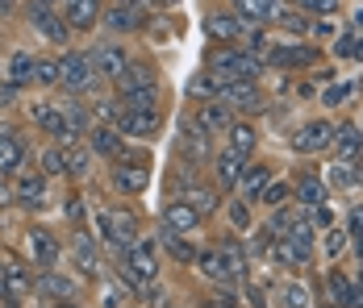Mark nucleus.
I'll return each mask as SVG.
<instances>
[{
  "label": "nucleus",
  "mask_w": 363,
  "mask_h": 308,
  "mask_svg": "<svg viewBox=\"0 0 363 308\" xmlns=\"http://www.w3.org/2000/svg\"><path fill=\"white\" fill-rule=\"evenodd\" d=\"M209 71L221 84H238V79H255L263 71V59L251 50H238V46H218V50H209Z\"/></svg>",
  "instance_id": "f257e3e1"
},
{
  "label": "nucleus",
  "mask_w": 363,
  "mask_h": 308,
  "mask_svg": "<svg viewBox=\"0 0 363 308\" xmlns=\"http://www.w3.org/2000/svg\"><path fill=\"white\" fill-rule=\"evenodd\" d=\"M96 229L113 254H121L130 241H138V217L130 208H96Z\"/></svg>",
  "instance_id": "f03ea898"
},
{
  "label": "nucleus",
  "mask_w": 363,
  "mask_h": 308,
  "mask_svg": "<svg viewBox=\"0 0 363 308\" xmlns=\"http://www.w3.org/2000/svg\"><path fill=\"white\" fill-rule=\"evenodd\" d=\"M26 17H30V25H34L46 42H55V46H67V42H72V25H67V17H63V0H30Z\"/></svg>",
  "instance_id": "7ed1b4c3"
},
{
  "label": "nucleus",
  "mask_w": 363,
  "mask_h": 308,
  "mask_svg": "<svg viewBox=\"0 0 363 308\" xmlns=\"http://www.w3.org/2000/svg\"><path fill=\"white\" fill-rule=\"evenodd\" d=\"M146 17H150V8L143 0H109L101 13V30L105 34H143Z\"/></svg>",
  "instance_id": "20e7f679"
},
{
  "label": "nucleus",
  "mask_w": 363,
  "mask_h": 308,
  "mask_svg": "<svg viewBox=\"0 0 363 308\" xmlns=\"http://www.w3.org/2000/svg\"><path fill=\"white\" fill-rule=\"evenodd\" d=\"M55 63H59V84H63L67 92H84V88H92V84L101 79V75L92 71V59L79 55V50H63Z\"/></svg>",
  "instance_id": "39448f33"
},
{
  "label": "nucleus",
  "mask_w": 363,
  "mask_h": 308,
  "mask_svg": "<svg viewBox=\"0 0 363 308\" xmlns=\"http://www.w3.org/2000/svg\"><path fill=\"white\" fill-rule=\"evenodd\" d=\"M30 121H34L42 134H50L55 142H72V130H67V117H63V104L59 101H34L30 104Z\"/></svg>",
  "instance_id": "423d86ee"
},
{
  "label": "nucleus",
  "mask_w": 363,
  "mask_h": 308,
  "mask_svg": "<svg viewBox=\"0 0 363 308\" xmlns=\"http://www.w3.org/2000/svg\"><path fill=\"white\" fill-rule=\"evenodd\" d=\"M26 254H30V263H34L38 271H50V267L59 263V254H63V241L55 238L50 229L34 225V229L26 234Z\"/></svg>",
  "instance_id": "0eeeda50"
},
{
  "label": "nucleus",
  "mask_w": 363,
  "mask_h": 308,
  "mask_svg": "<svg viewBox=\"0 0 363 308\" xmlns=\"http://www.w3.org/2000/svg\"><path fill=\"white\" fill-rule=\"evenodd\" d=\"M88 59H92V71H96L101 79H117V75L125 71V63H130V50L109 38V42H96V46L88 50Z\"/></svg>",
  "instance_id": "6e6552de"
},
{
  "label": "nucleus",
  "mask_w": 363,
  "mask_h": 308,
  "mask_svg": "<svg viewBox=\"0 0 363 308\" xmlns=\"http://www.w3.org/2000/svg\"><path fill=\"white\" fill-rule=\"evenodd\" d=\"M9 192H13V200H21V205L42 208L50 200V175L46 171H17V179H13Z\"/></svg>",
  "instance_id": "1a4fd4ad"
},
{
  "label": "nucleus",
  "mask_w": 363,
  "mask_h": 308,
  "mask_svg": "<svg viewBox=\"0 0 363 308\" xmlns=\"http://www.w3.org/2000/svg\"><path fill=\"white\" fill-rule=\"evenodd\" d=\"M121 263H125L130 271H138L146 283H155V279H159V254H155V241H146V238L130 241V246L121 250Z\"/></svg>",
  "instance_id": "9d476101"
},
{
  "label": "nucleus",
  "mask_w": 363,
  "mask_h": 308,
  "mask_svg": "<svg viewBox=\"0 0 363 308\" xmlns=\"http://www.w3.org/2000/svg\"><path fill=\"white\" fill-rule=\"evenodd\" d=\"M150 84H159V75H155V63H146V59H130V63H125V71L113 79L117 96L138 92V88H150Z\"/></svg>",
  "instance_id": "9b49d317"
},
{
  "label": "nucleus",
  "mask_w": 363,
  "mask_h": 308,
  "mask_svg": "<svg viewBox=\"0 0 363 308\" xmlns=\"http://www.w3.org/2000/svg\"><path fill=\"white\" fill-rule=\"evenodd\" d=\"M101 13H105V4L101 0H63V17H67V25L72 30H96L101 25Z\"/></svg>",
  "instance_id": "f8f14e48"
},
{
  "label": "nucleus",
  "mask_w": 363,
  "mask_h": 308,
  "mask_svg": "<svg viewBox=\"0 0 363 308\" xmlns=\"http://www.w3.org/2000/svg\"><path fill=\"white\" fill-rule=\"evenodd\" d=\"M72 258H75V267H79V275H101L105 271L101 246L92 241V234H84V229H75V238H72Z\"/></svg>",
  "instance_id": "ddd939ff"
},
{
  "label": "nucleus",
  "mask_w": 363,
  "mask_h": 308,
  "mask_svg": "<svg viewBox=\"0 0 363 308\" xmlns=\"http://www.w3.org/2000/svg\"><path fill=\"white\" fill-rule=\"evenodd\" d=\"M113 163H121V167H113V183H117V192H121V196H138V192L146 188V179H150V171H146V159H138V163L113 159Z\"/></svg>",
  "instance_id": "4468645a"
},
{
  "label": "nucleus",
  "mask_w": 363,
  "mask_h": 308,
  "mask_svg": "<svg viewBox=\"0 0 363 308\" xmlns=\"http://www.w3.org/2000/svg\"><path fill=\"white\" fill-rule=\"evenodd\" d=\"M218 101L234 113V108H242V113H255L259 108V88H255V79H238V84H221Z\"/></svg>",
  "instance_id": "2eb2a0df"
},
{
  "label": "nucleus",
  "mask_w": 363,
  "mask_h": 308,
  "mask_svg": "<svg viewBox=\"0 0 363 308\" xmlns=\"http://www.w3.org/2000/svg\"><path fill=\"white\" fill-rule=\"evenodd\" d=\"M330 142H334V125L330 121H309L301 134L292 137V146L301 154H322V150H330Z\"/></svg>",
  "instance_id": "dca6fc26"
},
{
  "label": "nucleus",
  "mask_w": 363,
  "mask_h": 308,
  "mask_svg": "<svg viewBox=\"0 0 363 308\" xmlns=\"http://www.w3.org/2000/svg\"><path fill=\"white\" fill-rule=\"evenodd\" d=\"M88 150H92L96 159H117V154L125 150L121 130H117V125H105V121H101V125H92V130H88Z\"/></svg>",
  "instance_id": "f3484780"
},
{
  "label": "nucleus",
  "mask_w": 363,
  "mask_h": 308,
  "mask_svg": "<svg viewBox=\"0 0 363 308\" xmlns=\"http://www.w3.org/2000/svg\"><path fill=\"white\" fill-rule=\"evenodd\" d=\"M192 125L201 134H218V130H230L234 125V117H230V108L221 101H201V108L192 113Z\"/></svg>",
  "instance_id": "a211bd4d"
},
{
  "label": "nucleus",
  "mask_w": 363,
  "mask_h": 308,
  "mask_svg": "<svg viewBox=\"0 0 363 308\" xmlns=\"http://www.w3.org/2000/svg\"><path fill=\"white\" fill-rule=\"evenodd\" d=\"M205 34L225 46V42H238V38L247 34V25H242L238 13H209V17H205Z\"/></svg>",
  "instance_id": "6ab92c4d"
},
{
  "label": "nucleus",
  "mask_w": 363,
  "mask_h": 308,
  "mask_svg": "<svg viewBox=\"0 0 363 308\" xmlns=\"http://www.w3.org/2000/svg\"><path fill=\"white\" fill-rule=\"evenodd\" d=\"M242 171H247V159H242L238 150H230V146H225L218 159H213V175H218V188H225V192L242 183Z\"/></svg>",
  "instance_id": "aec40b11"
},
{
  "label": "nucleus",
  "mask_w": 363,
  "mask_h": 308,
  "mask_svg": "<svg viewBox=\"0 0 363 308\" xmlns=\"http://www.w3.org/2000/svg\"><path fill=\"white\" fill-rule=\"evenodd\" d=\"M309 254H313V246H301L296 238H276L272 241V258L280 263V267H289V271H296V267H305L309 263Z\"/></svg>",
  "instance_id": "412c9836"
},
{
  "label": "nucleus",
  "mask_w": 363,
  "mask_h": 308,
  "mask_svg": "<svg viewBox=\"0 0 363 308\" xmlns=\"http://www.w3.org/2000/svg\"><path fill=\"white\" fill-rule=\"evenodd\" d=\"M26 163V142L13 130H0V175H17Z\"/></svg>",
  "instance_id": "4be33fe9"
},
{
  "label": "nucleus",
  "mask_w": 363,
  "mask_h": 308,
  "mask_svg": "<svg viewBox=\"0 0 363 308\" xmlns=\"http://www.w3.org/2000/svg\"><path fill=\"white\" fill-rule=\"evenodd\" d=\"M330 146H334V154H338L342 163H355V159L363 154V130L359 125H338Z\"/></svg>",
  "instance_id": "5701e85b"
},
{
  "label": "nucleus",
  "mask_w": 363,
  "mask_h": 308,
  "mask_svg": "<svg viewBox=\"0 0 363 308\" xmlns=\"http://www.w3.org/2000/svg\"><path fill=\"white\" fill-rule=\"evenodd\" d=\"M163 225H172V229H180V234H192L196 225H201V212L188 205V200H167V208H163Z\"/></svg>",
  "instance_id": "b1692460"
},
{
  "label": "nucleus",
  "mask_w": 363,
  "mask_h": 308,
  "mask_svg": "<svg viewBox=\"0 0 363 308\" xmlns=\"http://www.w3.org/2000/svg\"><path fill=\"white\" fill-rule=\"evenodd\" d=\"M38 292H46V296H59V300H75V292H79V279L50 267V271H42V279H38Z\"/></svg>",
  "instance_id": "393cba45"
},
{
  "label": "nucleus",
  "mask_w": 363,
  "mask_h": 308,
  "mask_svg": "<svg viewBox=\"0 0 363 308\" xmlns=\"http://www.w3.org/2000/svg\"><path fill=\"white\" fill-rule=\"evenodd\" d=\"M155 246H159V250H167L176 263H196V250H192V246L184 241V234H180V229H172V225H159Z\"/></svg>",
  "instance_id": "a878e982"
},
{
  "label": "nucleus",
  "mask_w": 363,
  "mask_h": 308,
  "mask_svg": "<svg viewBox=\"0 0 363 308\" xmlns=\"http://www.w3.org/2000/svg\"><path fill=\"white\" fill-rule=\"evenodd\" d=\"M313 59L318 55L309 46H276V50H267V67H284V71H296L305 63H313Z\"/></svg>",
  "instance_id": "bb28decb"
},
{
  "label": "nucleus",
  "mask_w": 363,
  "mask_h": 308,
  "mask_svg": "<svg viewBox=\"0 0 363 308\" xmlns=\"http://www.w3.org/2000/svg\"><path fill=\"white\" fill-rule=\"evenodd\" d=\"M234 13H238L242 21L263 25V21H276V13H280V0H234Z\"/></svg>",
  "instance_id": "cd10ccee"
},
{
  "label": "nucleus",
  "mask_w": 363,
  "mask_h": 308,
  "mask_svg": "<svg viewBox=\"0 0 363 308\" xmlns=\"http://www.w3.org/2000/svg\"><path fill=\"white\" fill-rule=\"evenodd\" d=\"M180 154H184V163H192V167H196V163L209 154V134H201V130L188 121V125H184V134H180Z\"/></svg>",
  "instance_id": "c85d7f7f"
},
{
  "label": "nucleus",
  "mask_w": 363,
  "mask_h": 308,
  "mask_svg": "<svg viewBox=\"0 0 363 308\" xmlns=\"http://www.w3.org/2000/svg\"><path fill=\"white\" fill-rule=\"evenodd\" d=\"M0 279H4V287H9V296H26L30 287H34V275L26 271L21 263H0Z\"/></svg>",
  "instance_id": "c756f323"
},
{
  "label": "nucleus",
  "mask_w": 363,
  "mask_h": 308,
  "mask_svg": "<svg viewBox=\"0 0 363 308\" xmlns=\"http://www.w3.org/2000/svg\"><path fill=\"white\" fill-rule=\"evenodd\" d=\"M92 163H96V154H92L88 146H79V142H67V175L84 179V175H92Z\"/></svg>",
  "instance_id": "7c9ffc66"
},
{
  "label": "nucleus",
  "mask_w": 363,
  "mask_h": 308,
  "mask_svg": "<svg viewBox=\"0 0 363 308\" xmlns=\"http://www.w3.org/2000/svg\"><path fill=\"white\" fill-rule=\"evenodd\" d=\"M296 200H301L305 208L326 205V183H322V179H313V175H301V179H296Z\"/></svg>",
  "instance_id": "2f4dec72"
},
{
  "label": "nucleus",
  "mask_w": 363,
  "mask_h": 308,
  "mask_svg": "<svg viewBox=\"0 0 363 308\" xmlns=\"http://www.w3.org/2000/svg\"><path fill=\"white\" fill-rule=\"evenodd\" d=\"M225 134H230V142H225V146H230V150H238L242 159L251 154V150H255V142H259V134H255V125H247V121H234V125H230Z\"/></svg>",
  "instance_id": "473e14b6"
},
{
  "label": "nucleus",
  "mask_w": 363,
  "mask_h": 308,
  "mask_svg": "<svg viewBox=\"0 0 363 308\" xmlns=\"http://www.w3.org/2000/svg\"><path fill=\"white\" fill-rule=\"evenodd\" d=\"M34 55H26V50H21V55H13V59H9V84H13V88H26V84H34Z\"/></svg>",
  "instance_id": "72a5a7b5"
},
{
  "label": "nucleus",
  "mask_w": 363,
  "mask_h": 308,
  "mask_svg": "<svg viewBox=\"0 0 363 308\" xmlns=\"http://www.w3.org/2000/svg\"><path fill=\"white\" fill-rule=\"evenodd\" d=\"M196 267L209 275V279H218V283H234V279H230V267H225V258H221V250H201V254H196Z\"/></svg>",
  "instance_id": "f704fd0d"
},
{
  "label": "nucleus",
  "mask_w": 363,
  "mask_h": 308,
  "mask_svg": "<svg viewBox=\"0 0 363 308\" xmlns=\"http://www.w3.org/2000/svg\"><path fill=\"white\" fill-rule=\"evenodd\" d=\"M180 200H188V205L205 217V212H213V208H218V192H213V188H201V183H188V188L180 192Z\"/></svg>",
  "instance_id": "c9c22d12"
},
{
  "label": "nucleus",
  "mask_w": 363,
  "mask_h": 308,
  "mask_svg": "<svg viewBox=\"0 0 363 308\" xmlns=\"http://www.w3.org/2000/svg\"><path fill=\"white\" fill-rule=\"evenodd\" d=\"M272 183V163H251V171H242V192L259 200V192Z\"/></svg>",
  "instance_id": "e433bc0d"
},
{
  "label": "nucleus",
  "mask_w": 363,
  "mask_h": 308,
  "mask_svg": "<svg viewBox=\"0 0 363 308\" xmlns=\"http://www.w3.org/2000/svg\"><path fill=\"white\" fill-rule=\"evenodd\" d=\"M218 92H221V79L213 71L192 75V84H188V96H192V101H218Z\"/></svg>",
  "instance_id": "4c0bfd02"
},
{
  "label": "nucleus",
  "mask_w": 363,
  "mask_h": 308,
  "mask_svg": "<svg viewBox=\"0 0 363 308\" xmlns=\"http://www.w3.org/2000/svg\"><path fill=\"white\" fill-rule=\"evenodd\" d=\"M38 163H42V171L50 175V179H55V175H67V146H63V142H55V146H46Z\"/></svg>",
  "instance_id": "58836bf2"
},
{
  "label": "nucleus",
  "mask_w": 363,
  "mask_h": 308,
  "mask_svg": "<svg viewBox=\"0 0 363 308\" xmlns=\"http://www.w3.org/2000/svg\"><path fill=\"white\" fill-rule=\"evenodd\" d=\"M117 101L125 104V108H159V101H163V88H159V84H150V88L125 92V96H117Z\"/></svg>",
  "instance_id": "ea45409f"
},
{
  "label": "nucleus",
  "mask_w": 363,
  "mask_h": 308,
  "mask_svg": "<svg viewBox=\"0 0 363 308\" xmlns=\"http://www.w3.org/2000/svg\"><path fill=\"white\" fill-rule=\"evenodd\" d=\"M289 196H292V183H284V179H272V183L259 192V200H263L267 208H284L289 205Z\"/></svg>",
  "instance_id": "a19ab883"
},
{
  "label": "nucleus",
  "mask_w": 363,
  "mask_h": 308,
  "mask_svg": "<svg viewBox=\"0 0 363 308\" xmlns=\"http://www.w3.org/2000/svg\"><path fill=\"white\" fill-rule=\"evenodd\" d=\"M276 21H280L289 34H305V30H309V13H305V8H280Z\"/></svg>",
  "instance_id": "79ce46f5"
},
{
  "label": "nucleus",
  "mask_w": 363,
  "mask_h": 308,
  "mask_svg": "<svg viewBox=\"0 0 363 308\" xmlns=\"http://www.w3.org/2000/svg\"><path fill=\"white\" fill-rule=\"evenodd\" d=\"M330 296H334V304H351V296H355V283H351L347 275L330 271Z\"/></svg>",
  "instance_id": "37998d69"
},
{
  "label": "nucleus",
  "mask_w": 363,
  "mask_h": 308,
  "mask_svg": "<svg viewBox=\"0 0 363 308\" xmlns=\"http://www.w3.org/2000/svg\"><path fill=\"white\" fill-rule=\"evenodd\" d=\"M218 250H221V258H225V267H230V279L238 283V279L247 275V267H242V254H238V246H234V241H221Z\"/></svg>",
  "instance_id": "c03bdc74"
},
{
  "label": "nucleus",
  "mask_w": 363,
  "mask_h": 308,
  "mask_svg": "<svg viewBox=\"0 0 363 308\" xmlns=\"http://www.w3.org/2000/svg\"><path fill=\"white\" fill-rule=\"evenodd\" d=\"M280 300H284V308H309V287L305 283H284Z\"/></svg>",
  "instance_id": "a18cd8bd"
},
{
  "label": "nucleus",
  "mask_w": 363,
  "mask_h": 308,
  "mask_svg": "<svg viewBox=\"0 0 363 308\" xmlns=\"http://www.w3.org/2000/svg\"><path fill=\"white\" fill-rule=\"evenodd\" d=\"M34 79L38 84H46V88L59 84V63H55V59H38L34 63Z\"/></svg>",
  "instance_id": "49530a36"
},
{
  "label": "nucleus",
  "mask_w": 363,
  "mask_h": 308,
  "mask_svg": "<svg viewBox=\"0 0 363 308\" xmlns=\"http://www.w3.org/2000/svg\"><path fill=\"white\" fill-rule=\"evenodd\" d=\"M322 250H326L330 258H338V254H342V250H347V234H342V229H334V225H330V229H326V241H322Z\"/></svg>",
  "instance_id": "de8ad7c7"
},
{
  "label": "nucleus",
  "mask_w": 363,
  "mask_h": 308,
  "mask_svg": "<svg viewBox=\"0 0 363 308\" xmlns=\"http://www.w3.org/2000/svg\"><path fill=\"white\" fill-rule=\"evenodd\" d=\"M355 163H338L334 171H330V179L338 183V188H347V183H355V179H363V171H351Z\"/></svg>",
  "instance_id": "09e8293b"
},
{
  "label": "nucleus",
  "mask_w": 363,
  "mask_h": 308,
  "mask_svg": "<svg viewBox=\"0 0 363 308\" xmlns=\"http://www.w3.org/2000/svg\"><path fill=\"white\" fill-rule=\"evenodd\" d=\"M296 8H305V13H334L338 0H296Z\"/></svg>",
  "instance_id": "8fccbe9b"
},
{
  "label": "nucleus",
  "mask_w": 363,
  "mask_h": 308,
  "mask_svg": "<svg viewBox=\"0 0 363 308\" xmlns=\"http://www.w3.org/2000/svg\"><path fill=\"white\" fill-rule=\"evenodd\" d=\"M347 92H351V84H338V88H326V92H322V104H330V108H334V104H342V96H347Z\"/></svg>",
  "instance_id": "3c124183"
},
{
  "label": "nucleus",
  "mask_w": 363,
  "mask_h": 308,
  "mask_svg": "<svg viewBox=\"0 0 363 308\" xmlns=\"http://www.w3.org/2000/svg\"><path fill=\"white\" fill-rule=\"evenodd\" d=\"M230 221H234L238 229H251V212H247V205H230Z\"/></svg>",
  "instance_id": "603ef678"
},
{
  "label": "nucleus",
  "mask_w": 363,
  "mask_h": 308,
  "mask_svg": "<svg viewBox=\"0 0 363 308\" xmlns=\"http://www.w3.org/2000/svg\"><path fill=\"white\" fill-rule=\"evenodd\" d=\"M143 4L150 8V13H167V8H176L180 0H143Z\"/></svg>",
  "instance_id": "864d4df0"
},
{
  "label": "nucleus",
  "mask_w": 363,
  "mask_h": 308,
  "mask_svg": "<svg viewBox=\"0 0 363 308\" xmlns=\"http://www.w3.org/2000/svg\"><path fill=\"white\" fill-rule=\"evenodd\" d=\"M247 34H251V55H259L263 42H267V34H263V30H247Z\"/></svg>",
  "instance_id": "5fc2aeb1"
},
{
  "label": "nucleus",
  "mask_w": 363,
  "mask_h": 308,
  "mask_svg": "<svg viewBox=\"0 0 363 308\" xmlns=\"http://www.w3.org/2000/svg\"><path fill=\"white\" fill-rule=\"evenodd\" d=\"M63 212H67V217H72V221H79V217H84V208H79V196H72V200H67V205H63Z\"/></svg>",
  "instance_id": "6e6d98bb"
},
{
  "label": "nucleus",
  "mask_w": 363,
  "mask_h": 308,
  "mask_svg": "<svg viewBox=\"0 0 363 308\" xmlns=\"http://www.w3.org/2000/svg\"><path fill=\"white\" fill-rule=\"evenodd\" d=\"M13 96H17V88H13V84H0V108L13 104Z\"/></svg>",
  "instance_id": "4d7b16f0"
},
{
  "label": "nucleus",
  "mask_w": 363,
  "mask_h": 308,
  "mask_svg": "<svg viewBox=\"0 0 363 308\" xmlns=\"http://www.w3.org/2000/svg\"><path fill=\"white\" fill-rule=\"evenodd\" d=\"M351 229L363 238V208H355V212H351Z\"/></svg>",
  "instance_id": "13d9d810"
},
{
  "label": "nucleus",
  "mask_w": 363,
  "mask_h": 308,
  "mask_svg": "<svg viewBox=\"0 0 363 308\" xmlns=\"http://www.w3.org/2000/svg\"><path fill=\"white\" fill-rule=\"evenodd\" d=\"M9 196H13V192H9V183H4V175H0V205H9Z\"/></svg>",
  "instance_id": "bf43d9fd"
},
{
  "label": "nucleus",
  "mask_w": 363,
  "mask_h": 308,
  "mask_svg": "<svg viewBox=\"0 0 363 308\" xmlns=\"http://www.w3.org/2000/svg\"><path fill=\"white\" fill-rule=\"evenodd\" d=\"M13 13V0H0V17H9Z\"/></svg>",
  "instance_id": "052dcab7"
},
{
  "label": "nucleus",
  "mask_w": 363,
  "mask_h": 308,
  "mask_svg": "<svg viewBox=\"0 0 363 308\" xmlns=\"http://www.w3.org/2000/svg\"><path fill=\"white\" fill-rule=\"evenodd\" d=\"M50 308H79L75 300H59V304H50Z\"/></svg>",
  "instance_id": "680f3d73"
},
{
  "label": "nucleus",
  "mask_w": 363,
  "mask_h": 308,
  "mask_svg": "<svg viewBox=\"0 0 363 308\" xmlns=\"http://www.w3.org/2000/svg\"><path fill=\"white\" fill-rule=\"evenodd\" d=\"M0 300H13V296H9V287H4V279H0Z\"/></svg>",
  "instance_id": "e2e57ef3"
},
{
  "label": "nucleus",
  "mask_w": 363,
  "mask_h": 308,
  "mask_svg": "<svg viewBox=\"0 0 363 308\" xmlns=\"http://www.w3.org/2000/svg\"><path fill=\"white\" fill-rule=\"evenodd\" d=\"M359 130H363V125H359Z\"/></svg>",
  "instance_id": "0e129e2a"
}]
</instances>
